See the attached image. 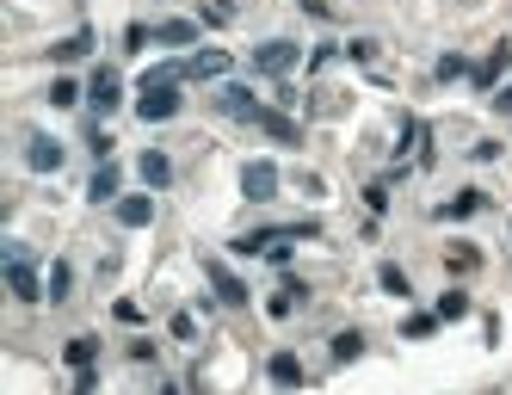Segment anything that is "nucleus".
Masks as SVG:
<instances>
[{"instance_id": "nucleus-1", "label": "nucleus", "mask_w": 512, "mask_h": 395, "mask_svg": "<svg viewBox=\"0 0 512 395\" xmlns=\"http://www.w3.org/2000/svg\"><path fill=\"white\" fill-rule=\"evenodd\" d=\"M7 291H13L19 303H44V284H38V272H31L25 241H7Z\"/></svg>"}, {"instance_id": "nucleus-2", "label": "nucleus", "mask_w": 512, "mask_h": 395, "mask_svg": "<svg viewBox=\"0 0 512 395\" xmlns=\"http://www.w3.org/2000/svg\"><path fill=\"white\" fill-rule=\"evenodd\" d=\"M173 112H179V87H173V81H142L136 118H142V124H167Z\"/></svg>"}, {"instance_id": "nucleus-3", "label": "nucleus", "mask_w": 512, "mask_h": 395, "mask_svg": "<svg viewBox=\"0 0 512 395\" xmlns=\"http://www.w3.org/2000/svg\"><path fill=\"white\" fill-rule=\"evenodd\" d=\"M241 192H247L253 204H266V198L278 192V167H272V161H247V167H241Z\"/></svg>"}, {"instance_id": "nucleus-4", "label": "nucleus", "mask_w": 512, "mask_h": 395, "mask_svg": "<svg viewBox=\"0 0 512 395\" xmlns=\"http://www.w3.org/2000/svg\"><path fill=\"white\" fill-rule=\"evenodd\" d=\"M290 62H297V44H284V38H272V44L253 50V68H266V75H284Z\"/></svg>"}, {"instance_id": "nucleus-5", "label": "nucleus", "mask_w": 512, "mask_h": 395, "mask_svg": "<svg viewBox=\"0 0 512 395\" xmlns=\"http://www.w3.org/2000/svg\"><path fill=\"white\" fill-rule=\"evenodd\" d=\"M118 93H124V81L112 75V68H99V75H93V93H87V99H93V112L105 118V112H118Z\"/></svg>"}, {"instance_id": "nucleus-6", "label": "nucleus", "mask_w": 512, "mask_h": 395, "mask_svg": "<svg viewBox=\"0 0 512 395\" xmlns=\"http://www.w3.org/2000/svg\"><path fill=\"white\" fill-rule=\"evenodd\" d=\"M223 112H229V118H241V124H260V112H266V105L253 99L247 87H223Z\"/></svg>"}, {"instance_id": "nucleus-7", "label": "nucleus", "mask_w": 512, "mask_h": 395, "mask_svg": "<svg viewBox=\"0 0 512 395\" xmlns=\"http://www.w3.org/2000/svg\"><path fill=\"white\" fill-rule=\"evenodd\" d=\"M25 161L38 167V173H56V167H62V142H56V136H31V142H25Z\"/></svg>"}, {"instance_id": "nucleus-8", "label": "nucleus", "mask_w": 512, "mask_h": 395, "mask_svg": "<svg viewBox=\"0 0 512 395\" xmlns=\"http://www.w3.org/2000/svg\"><path fill=\"white\" fill-rule=\"evenodd\" d=\"M204 272H210V284H216V297H223V303H247V284L223 260H204Z\"/></svg>"}, {"instance_id": "nucleus-9", "label": "nucleus", "mask_w": 512, "mask_h": 395, "mask_svg": "<svg viewBox=\"0 0 512 395\" xmlns=\"http://www.w3.org/2000/svg\"><path fill=\"white\" fill-rule=\"evenodd\" d=\"M118 223L124 229H149L155 223V198H118Z\"/></svg>"}, {"instance_id": "nucleus-10", "label": "nucleus", "mask_w": 512, "mask_h": 395, "mask_svg": "<svg viewBox=\"0 0 512 395\" xmlns=\"http://www.w3.org/2000/svg\"><path fill=\"white\" fill-rule=\"evenodd\" d=\"M93 204H118V167L112 161H99V173H93V192H87Z\"/></svg>"}, {"instance_id": "nucleus-11", "label": "nucleus", "mask_w": 512, "mask_h": 395, "mask_svg": "<svg viewBox=\"0 0 512 395\" xmlns=\"http://www.w3.org/2000/svg\"><path fill=\"white\" fill-rule=\"evenodd\" d=\"M167 179H173V161H167L161 149H149V155H142V186H155V192H161Z\"/></svg>"}, {"instance_id": "nucleus-12", "label": "nucleus", "mask_w": 512, "mask_h": 395, "mask_svg": "<svg viewBox=\"0 0 512 395\" xmlns=\"http://www.w3.org/2000/svg\"><path fill=\"white\" fill-rule=\"evenodd\" d=\"M186 75H198V81L229 75V56H223V50H204V56H192V62H186Z\"/></svg>"}, {"instance_id": "nucleus-13", "label": "nucleus", "mask_w": 512, "mask_h": 395, "mask_svg": "<svg viewBox=\"0 0 512 395\" xmlns=\"http://www.w3.org/2000/svg\"><path fill=\"white\" fill-rule=\"evenodd\" d=\"M198 38V25H186V19H161L155 25V44H192Z\"/></svg>"}, {"instance_id": "nucleus-14", "label": "nucleus", "mask_w": 512, "mask_h": 395, "mask_svg": "<svg viewBox=\"0 0 512 395\" xmlns=\"http://www.w3.org/2000/svg\"><path fill=\"white\" fill-rule=\"evenodd\" d=\"M475 210H482V192H457L451 204H438V217H451V223H457V217H475Z\"/></svg>"}, {"instance_id": "nucleus-15", "label": "nucleus", "mask_w": 512, "mask_h": 395, "mask_svg": "<svg viewBox=\"0 0 512 395\" xmlns=\"http://www.w3.org/2000/svg\"><path fill=\"white\" fill-rule=\"evenodd\" d=\"M272 383L297 389V383H303V365H297V358H290V352H278V358H272Z\"/></svg>"}, {"instance_id": "nucleus-16", "label": "nucleus", "mask_w": 512, "mask_h": 395, "mask_svg": "<svg viewBox=\"0 0 512 395\" xmlns=\"http://www.w3.org/2000/svg\"><path fill=\"white\" fill-rule=\"evenodd\" d=\"M364 352V334L358 328H346V334H334V365H352V358Z\"/></svg>"}, {"instance_id": "nucleus-17", "label": "nucleus", "mask_w": 512, "mask_h": 395, "mask_svg": "<svg viewBox=\"0 0 512 395\" xmlns=\"http://www.w3.org/2000/svg\"><path fill=\"white\" fill-rule=\"evenodd\" d=\"M93 352H99V340H87V334H81V340H68V352H62V358H68L75 371H93Z\"/></svg>"}, {"instance_id": "nucleus-18", "label": "nucleus", "mask_w": 512, "mask_h": 395, "mask_svg": "<svg viewBox=\"0 0 512 395\" xmlns=\"http://www.w3.org/2000/svg\"><path fill=\"white\" fill-rule=\"evenodd\" d=\"M87 50H93V31H75V38H62L50 56H56V62H75V56H87Z\"/></svg>"}, {"instance_id": "nucleus-19", "label": "nucleus", "mask_w": 512, "mask_h": 395, "mask_svg": "<svg viewBox=\"0 0 512 395\" xmlns=\"http://www.w3.org/2000/svg\"><path fill=\"white\" fill-rule=\"evenodd\" d=\"M432 315H438V321H463V315H469V297H463V291H445Z\"/></svg>"}, {"instance_id": "nucleus-20", "label": "nucleus", "mask_w": 512, "mask_h": 395, "mask_svg": "<svg viewBox=\"0 0 512 395\" xmlns=\"http://www.w3.org/2000/svg\"><path fill=\"white\" fill-rule=\"evenodd\" d=\"M260 130H266V136H278V142H297V124H290L284 112H260Z\"/></svg>"}, {"instance_id": "nucleus-21", "label": "nucleus", "mask_w": 512, "mask_h": 395, "mask_svg": "<svg viewBox=\"0 0 512 395\" xmlns=\"http://www.w3.org/2000/svg\"><path fill=\"white\" fill-rule=\"evenodd\" d=\"M68 284H75V272H68V260H56V266H50V284H44L50 303H62V297H68Z\"/></svg>"}, {"instance_id": "nucleus-22", "label": "nucleus", "mask_w": 512, "mask_h": 395, "mask_svg": "<svg viewBox=\"0 0 512 395\" xmlns=\"http://www.w3.org/2000/svg\"><path fill=\"white\" fill-rule=\"evenodd\" d=\"M377 284H383L389 297H408V272H401V266H383V272H377Z\"/></svg>"}, {"instance_id": "nucleus-23", "label": "nucleus", "mask_w": 512, "mask_h": 395, "mask_svg": "<svg viewBox=\"0 0 512 395\" xmlns=\"http://www.w3.org/2000/svg\"><path fill=\"white\" fill-rule=\"evenodd\" d=\"M500 68H506V44H500V50H494L482 68H475V81H482V87H494V75H500Z\"/></svg>"}, {"instance_id": "nucleus-24", "label": "nucleus", "mask_w": 512, "mask_h": 395, "mask_svg": "<svg viewBox=\"0 0 512 395\" xmlns=\"http://www.w3.org/2000/svg\"><path fill=\"white\" fill-rule=\"evenodd\" d=\"M346 56H352V62H377V38H352Z\"/></svg>"}, {"instance_id": "nucleus-25", "label": "nucleus", "mask_w": 512, "mask_h": 395, "mask_svg": "<svg viewBox=\"0 0 512 395\" xmlns=\"http://www.w3.org/2000/svg\"><path fill=\"white\" fill-rule=\"evenodd\" d=\"M50 105H81V87H75V81H56V87H50Z\"/></svg>"}, {"instance_id": "nucleus-26", "label": "nucleus", "mask_w": 512, "mask_h": 395, "mask_svg": "<svg viewBox=\"0 0 512 395\" xmlns=\"http://www.w3.org/2000/svg\"><path fill=\"white\" fill-rule=\"evenodd\" d=\"M457 75H469V62L463 56H438V81H457Z\"/></svg>"}, {"instance_id": "nucleus-27", "label": "nucleus", "mask_w": 512, "mask_h": 395, "mask_svg": "<svg viewBox=\"0 0 512 395\" xmlns=\"http://www.w3.org/2000/svg\"><path fill=\"white\" fill-rule=\"evenodd\" d=\"M432 328H438V315H414V321H408V334H414V340H426Z\"/></svg>"}, {"instance_id": "nucleus-28", "label": "nucleus", "mask_w": 512, "mask_h": 395, "mask_svg": "<svg viewBox=\"0 0 512 395\" xmlns=\"http://www.w3.org/2000/svg\"><path fill=\"white\" fill-rule=\"evenodd\" d=\"M494 112H506V118H512V87H500V93H494Z\"/></svg>"}]
</instances>
